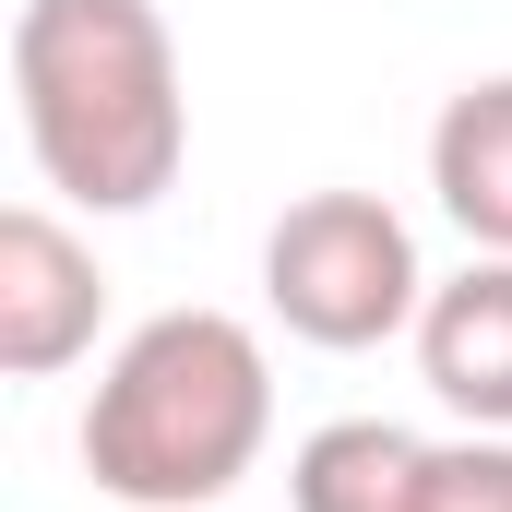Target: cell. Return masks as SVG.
<instances>
[{"instance_id": "cell-1", "label": "cell", "mask_w": 512, "mask_h": 512, "mask_svg": "<svg viewBox=\"0 0 512 512\" xmlns=\"http://www.w3.org/2000/svg\"><path fill=\"white\" fill-rule=\"evenodd\" d=\"M12 120L60 203L143 215L191 155V84L155 0H24L12 12Z\"/></svg>"}, {"instance_id": "cell-2", "label": "cell", "mask_w": 512, "mask_h": 512, "mask_svg": "<svg viewBox=\"0 0 512 512\" xmlns=\"http://www.w3.org/2000/svg\"><path fill=\"white\" fill-rule=\"evenodd\" d=\"M274 441V358L239 310H155L84 393V477L131 512H215Z\"/></svg>"}, {"instance_id": "cell-3", "label": "cell", "mask_w": 512, "mask_h": 512, "mask_svg": "<svg viewBox=\"0 0 512 512\" xmlns=\"http://www.w3.org/2000/svg\"><path fill=\"white\" fill-rule=\"evenodd\" d=\"M262 310L322 358H370L393 334H417V310H429L417 227L382 191H298L262 239Z\"/></svg>"}, {"instance_id": "cell-4", "label": "cell", "mask_w": 512, "mask_h": 512, "mask_svg": "<svg viewBox=\"0 0 512 512\" xmlns=\"http://www.w3.org/2000/svg\"><path fill=\"white\" fill-rule=\"evenodd\" d=\"M96 334H108L96 251L48 203H12L0 215V370L12 382H60L72 358H96Z\"/></svg>"}, {"instance_id": "cell-5", "label": "cell", "mask_w": 512, "mask_h": 512, "mask_svg": "<svg viewBox=\"0 0 512 512\" xmlns=\"http://www.w3.org/2000/svg\"><path fill=\"white\" fill-rule=\"evenodd\" d=\"M417 370L465 429H512V251H477L417 310Z\"/></svg>"}, {"instance_id": "cell-6", "label": "cell", "mask_w": 512, "mask_h": 512, "mask_svg": "<svg viewBox=\"0 0 512 512\" xmlns=\"http://www.w3.org/2000/svg\"><path fill=\"white\" fill-rule=\"evenodd\" d=\"M429 191H441V215L477 251H512V72L465 84L429 120Z\"/></svg>"}, {"instance_id": "cell-7", "label": "cell", "mask_w": 512, "mask_h": 512, "mask_svg": "<svg viewBox=\"0 0 512 512\" xmlns=\"http://www.w3.org/2000/svg\"><path fill=\"white\" fill-rule=\"evenodd\" d=\"M429 441L393 417H334L286 453V512H417Z\"/></svg>"}, {"instance_id": "cell-8", "label": "cell", "mask_w": 512, "mask_h": 512, "mask_svg": "<svg viewBox=\"0 0 512 512\" xmlns=\"http://www.w3.org/2000/svg\"><path fill=\"white\" fill-rule=\"evenodd\" d=\"M417 512H512V429H465V441H429Z\"/></svg>"}]
</instances>
